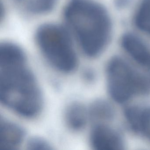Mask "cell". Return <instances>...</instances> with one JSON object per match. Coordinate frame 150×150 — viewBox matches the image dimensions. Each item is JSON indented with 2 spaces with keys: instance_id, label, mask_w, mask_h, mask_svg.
I'll use <instances>...</instances> for the list:
<instances>
[{
  "instance_id": "cell-1",
  "label": "cell",
  "mask_w": 150,
  "mask_h": 150,
  "mask_svg": "<svg viewBox=\"0 0 150 150\" xmlns=\"http://www.w3.org/2000/svg\"><path fill=\"white\" fill-rule=\"evenodd\" d=\"M0 98L6 107L26 117L37 115L42 105L41 90L25 53L13 43L0 46Z\"/></svg>"
},
{
  "instance_id": "cell-2",
  "label": "cell",
  "mask_w": 150,
  "mask_h": 150,
  "mask_svg": "<svg viewBox=\"0 0 150 150\" xmlns=\"http://www.w3.org/2000/svg\"><path fill=\"white\" fill-rule=\"evenodd\" d=\"M64 16L67 28L86 56L96 57L107 49L113 36V24L103 5L94 0H71Z\"/></svg>"
},
{
  "instance_id": "cell-3",
  "label": "cell",
  "mask_w": 150,
  "mask_h": 150,
  "mask_svg": "<svg viewBox=\"0 0 150 150\" xmlns=\"http://www.w3.org/2000/svg\"><path fill=\"white\" fill-rule=\"evenodd\" d=\"M35 39L43 56L55 69L64 73L76 69L77 55L66 27L54 23L42 25L37 30Z\"/></svg>"
},
{
  "instance_id": "cell-4",
  "label": "cell",
  "mask_w": 150,
  "mask_h": 150,
  "mask_svg": "<svg viewBox=\"0 0 150 150\" xmlns=\"http://www.w3.org/2000/svg\"><path fill=\"white\" fill-rule=\"evenodd\" d=\"M106 73L109 93L116 102L123 103L134 96L150 93V78L135 70L121 57L110 59Z\"/></svg>"
},
{
  "instance_id": "cell-5",
  "label": "cell",
  "mask_w": 150,
  "mask_h": 150,
  "mask_svg": "<svg viewBox=\"0 0 150 150\" xmlns=\"http://www.w3.org/2000/svg\"><path fill=\"white\" fill-rule=\"evenodd\" d=\"M121 46L129 57L144 68L150 77V46L141 37L132 32L125 33L120 39Z\"/></svg>"
},
{
  "instance_id": "cell-6",
  "label": "cell",
  "mask_w": 150,
  "mask_h": 150,
  "mask_svg": "<svg viewBox=\"0 0 150 150\" xmlns=\"http://www.w3.org/2000/svg\"><path fill=\"white\" fill-rule=\"evenodd\" d=\"M91 146L96 150H121L124 149V140L116 130L103 124H98L90 133Z\"/></svg>"
},
{
  "instance_id": "cell-7",
  "label": "cell",
  "mask_w": 150,
  "mask_h": 150,
  "mask_svg": "<svg viewBox=\"0 0 150 150\" xmlns=\"http://www.w3.org/2000/svg\"><path fill=\"white\" fill-rule=\"evenodd\" d=\"M124 115L132 131L150 142V106H130L125 108Z\"/></svg>"
},
{
  "instance_id": "cell-8",
  "label": "cell",
  "mask_w": 150,
  "mask_h": 150,
  "mask_svg": "<svg viewBox=\"0 0 150 150\" xmlns=\"http://www.w3.org/2000/svg\"><path fill=\"white\" fill-rule=\"evenodd\" d=\"M25 134L23 129L13 122L1 120L0 124V149L17 148L23 142Z\"/></svg>"
},
{
  "instance_id": "cell-9",
  "label": "cell",
  "mask_w": 150,
  "mask_h": 150,
  "mask_svg": "<svg viewBox=\"0 0 150 150\" xmlns=\"http://www.w3.org/2000/svg\"><path fill=\"white\" fill-rule=\"evenodd\" d=\"M136 29L150 38V0H139L132 16Z\"/></svg>"
},
{
  "instance_id": "cell-10",
  "label": "cell",
  "mask_w": 150,
  "mask_h": 150,
  "mask_svg": "<svg viewBox=\"0 0 150 150\" xmlns=\"http://www.w3.org/2000/svg\"><path fill=\"white\" fill-rule=\"evenodd\" d=\"M88 115V112L83 105L79 103H72L65 111L66 122L72 130H80L86 125Z\"/></svg>"
},
{
  "instance_id": "cell-11",
  "label": "cell",
  "mask_w": 150,
  "mask_h": 150,
  "mask_svg": "<svg viewBox=\"0 0 150 150\" xmlns=\"http://www.w3.org/2000/svg\"><path fill=\"white\" fill-rule=\"evenodd\" d=\"M88 111L89 115L96 121H110L115 116L113 107L104 100L95 101L91 104Z\"/></svg>"
},
{
  "instance_id": "cell-12",
  "label": "cell",
  "mask_w": 150,
  "mask_h": 150,
  "mask_svg": "<svg viewBox=\"0 0 150 150\" xmlns=\"http://www.w3.org/2000/svg\"><path fill=\"white\" fill-rule=\"evenodd\" d=\"M50 144L40 137H33L29 139L27 147L30 150H49L51 149Z\"/></svg>"
},
{
  "instance_id": "cell-13",
  "label": "cell",
  "mask_w": 150,
  "mask_h": 150,
  "mask_svg": "<svg viewBox=\"0 0 150 150\" xmlns=\"http://www.w3.org/2000/svg\"><path fill=\"white\" fill-rule=\"evenodd\" d=\"M130 0H115V5L120 9L125 8L129 4Z\"/></svg>"
},
{
  "instance_id": "cell-14",
  "label": "cell",
  "mask_w": 150,
  "mask_h": 150,
  "mask_svg": "<svg viewBox=\"0 0 150 150\" xmlns=\"http://www.w3.org/2000/svg\"><path fill=\"white\" fill-rule=\"evenodd\" d=\"M85 76L87 80H93V74L89 71H87L85 74Z\"/></svg>"
}]
</instances>
